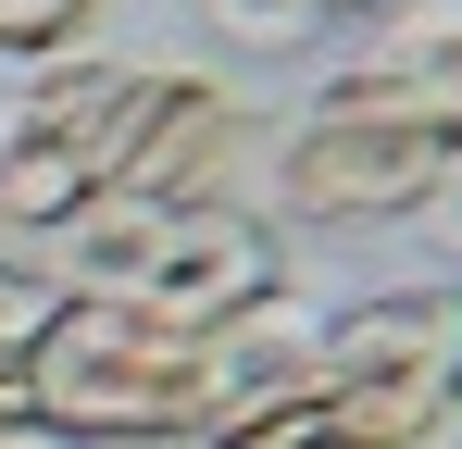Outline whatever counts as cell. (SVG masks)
Segmentation results:
<instances>
[{
    "mask_svg": "<svg viewBox=\"0 0 462 449\" xmlns=\"http://www.w3.org/2000/svg\"><path fill=\"white\" fill-rule=\"evenodd\" d=\"M325 13H363V0H325Z\"/></svg>",
    "mask_w": 462,
    "mask_h": 449,
    "instance_id": "14",
    "label": "cell"
},
{
    "mask_svg": "<svg viewBox=\"0 0 462 449\" xmlns=\"http://www.w3.org/2000/svg\"><path fill=\"white\" fill-rule=\"evenodd\" d=\"M51 312H63V288H51V275H38L25 250H0V362H25Z\"/></svg>",
    "mask_w": 462,
    "mask_h": 449,
    "instance_id": "11",
    "label": "cell"
},
{
    "mask_svg": "<svg viewBox=\"0 0 462 449\" xmlns=\"http://www.w3.org/2000/svg\"><path fill=\"white\" fill-rule=\"evenodd\" d=\"M200 25H213L226 50H250V63H275V50H312L337 13H325V0H200Z\"/></svg>",
    "mask_w": 462,
    "mask_h": 449,
    "instance_id": "9",
    "label": "cell"
},
{
    "mask_svg": "<svg viewBox=\"0 0 462 449\" xmlns=\"http://www.w3.org/2000/svg\"><path fill=\"white\" fill-rule=\"evenodd\" d=\"M312 387H462V299L450 288H387L325 312Z\"/></svg>",
    "mask_w": 462,
    "mask_h": 449,
    "instance_id": "7",
    "label": "cell"
},
{
    "mask_svg": "<svg viewBox=\"0 0 462 449\" xmlns=\"http://www.w3.org/2000/svg\"><path fill=\"white\" fill-rule=\"evenodd\" d=\"M425 224H438V250L462 262V138H450V162H438V188H425Z\"/></svg>",
    "mask_w": 462,
    "mask_h": 449,
    "instance_id": "12",
    "label": "cell"
},
{
    "mask_svg": "<svg viewBox=\"0 0 462 449\" xmlns=\"http://www.w3.org/2000/svg\"><path fill=\"white\" fill-rule=\"evenodd\" d=\"M113 87H125V63L63 50V63H38L13 100H0V237H25V250H38L63 213H88V200H100Z\"/></svg>",
    "mask_w": 462,
    "mask_h": 449,
    "instance_id": "2",
    "label": "cell"
},
{
    "mask_svg": "<svg viewBox=\"0 0 462 449\" xmlns=\"http://www.w3.org/2000/svg\"><path fill=\"white\" fill-rule=\"evenodd\" d=\"M300 449H462V387H312Z\"/></svg>",
    "mask_w": 462,
    "mask_h": 449,
    "instance_id": "8",
    "label": "cell"
},
{
    "mask_svg": "<svg viewBox=\"0 0 462 449\" xmlns=\"http://www.w3.org/2000/svg\"><path fill=\"white\" fill-rule=\"evenodd\" d=\"M325 100H363V113L462 138V0H363V38L325 75Z\"/></svg>",
    "mask_w": 462,
    "mask_h": 449,
    "instance_id": "5",
    "label": "cell"
},
{
    "mask_svg": "<svg viewBox=\"0 0 462 449\" xmlns=\"http://www.w3.org/2000/svg\"><path fill=\"white\" fill-rule=\"evenodd\" d=\"M0 449H76L63 425H38V412H0Z\"/></svg>",
    "mask_w": 462,
    "mask_h": 449,
    "instance_id": "13",
    "label": "cell"
},
{
    "mask_svg": "<svg viewBox=\"0 0 462 449\" xmlns=\"http://www.w3.org/2000/svg\"><path fill=\"white\" fill-rule=\"evenodd\" d=\"M237 125H250L237 87H213L200 63H125L113 138H100V188L113 200H213Z\"/></svg>",
    "mask_w": 462,
    "mask_h": 449,
    "instance_id": "4",
    "label": "cell"
},
{
    "mask_svg": "<svg viewBox=\"0 0 462 449\" xmlns=\"http://www.w3.org/2000/svg\"><path fill=\"white\" fill-rule=\"evenodd\" d=\"M263 288H288L275 275V224L263 213H237V200H175L162 213V250H151V275H138V312H162V325H226V312H250Z\"/></svg>",
    "mask_w": 462,
    "mask_h": 449,
    "instance_id": "6",
    "label": "cell"
},
{
    "mask_svg": "<svg viewBox=\"0 0 462 449\" xmlns=\"http://www.w3.org/2000/svg\"><path fill=\"white\" fill-rule=\"evenodd\" d=\"M25 412L76 449H151L213 425V337L162 325L138 299H63L25 350Z\"/></svg>",
    "mask_w": 462,
    "mask_h": 449,
    "instance_id": "1",
    "label": "cell"
},
{
    "mask_svg": "<svg viewBox=\"0 0 462 449\" xmlns=\"http://www.w3.org/2000/svg\"><path fill=\"white\" fill-rule=\"evenodd\" d=\"M88 13H100V0H0V63H63V50H76L88 38Z\"/></svg>",
    "mask_w": 462,
    "mask_h": 449,
    "instance_id": "10",
    "label": "cell"
},
{
    "mask_svg": "<svg viewBox=\"0 0 462 449\" xmlns=\"http://www.w3.org/2000/svg\"><path fill=\"white\" fill-rule=\"evenodd\" d=\"M438 162H450L438 125H400V113H363V100H312L275 138V200L300 224H387V213H425Z\"/></svg>",
    "mask_w": 462,
    "mask_h": 449,
    "instance_id": "3",
    "label": "cell"
}]
</instances>
